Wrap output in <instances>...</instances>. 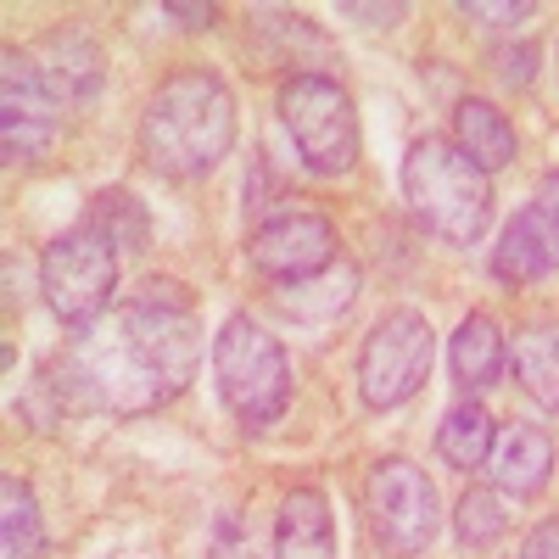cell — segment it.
Wrapping results in <instances>:
<instances>
[{
  "label": "cell",
  "mask_w": 559,
  "mask_h": 559,
  "mask_svg": "<svg viewBox=\"0 0 559 559\" xmlns=\"http://www.w3.org/2000/svg\"><path fill=\"white\" fill-rule=\"evenodd\" d=\"M197 358H202L197 302L174 280H152L146 292L118 302L112 319L79 331L73 347L45 369V386L62 397V408L152 414L191 386Z\"/></svg>",
  "instance_id": "1"
},
{
  "label": "cell",
  "mask_w": 559,
  "mask_h": 559,
  "mask_svg": "<svg viewBox=\"0 0 559 559\" xmlns=\"http://www.w3.org/2000/svg\"><path fill=\"white\" fill-rule=\"evenodd\" d=\"M236 146V96L207 68H185L157 84L140 112V152L168 179H202Z\"/></svg>",
  "instance_id": "2"
},
{
  "label": "cell",
  "mask_w": 559,
  "mask_h": 559,
  "mask_svg": "<svg viewBox=\"0 0 559 559\" xmlns=\"http://www.w3.org/2000/svg\"><path fill=\"white\" fill-rule=\"evenodd\" d=\"M403 197L414 218L448 247L481 241V229L492 224V185L453 140H414L403 157Z\"/></svg>",
  "instance_id": "3"
},
{
  "label": "cell",
  "mask_w": 559,
  "mask_h": 559,
  "mask_svg": "<svg viewBox=\"0 0 559 559\" xmlns=\"http://www.w3.org/2000/svg\"><path fill=\"white\" fill-rule=\"evenodd\" d=\"M213 376L224 408L241 419L247 431H269L292 403V364L258 319L236 313L224 319V331L213 336Z\"/></svg>",
  "instance_id": "4"
},
{
  "label": "cell",
  "mask_w": 559,
  "mask_h": 559,
  "mask_svg": "<svg viewBox=\"0 0 559 559\" xmlns=\"http://www.w3.org/2000/svg\"><path fill=\"white\" fill-rule=\"evenodd\" d=\"M39 292L68 331L102 324L118 292V241L96 224H79L68 236H57L39 258Z\"/></svg>",
  "instance_id": "5"
},
{
  "label": "cell",
  "mask_w": 559,
  "mask_h": 559,
  "mask_svg": "<svg viewBox=\"0 0 559 559\" xmlns=\"http://www.w3.org/2000/svg\"><path fill=\"white\" fill-rule=\"evenodd\" d=\"M280 123H286L302 168L347 174L358 163V112L353 96L324 73H292L280 84Z\"/></svg>",
  "instance_id": "6"
},
{
  "label": "cell",
  "mask_w": 559,
  "mask_h": 559,
  "mask_svg": "<svg viewBox=\"0 0 559 559\" xmlns=\"http://www.w3.org/2000/svg\"><path fill=\"white\" fill-rule=\"evenodd\" d=\"M431 358H437V336L426 313L414 308H397L386 313L376 331L364 336V353H358V392L369 408H397L408 403L419 386L431 381Z\"/></svg>",
  "instance_id": "7"
},
{
  "label": "cell",
  "mask_w": 559,
  "mask_h": 559,
  "mask_svg": "<svg viewBox=\"0 0 559 559\" xmlns=\"http://www.w3.org/2000/svg\"><path fill=\"white\" fill-rule=\"evenodd\" d=\"M364 503H369V526H376L386 554H419V548H431V537L442 532L437 487L408 459H381L376 471H369Z\"/></svg>",
  "instance_id": "8"
},
{
  "label": "cell",
  "mask_w": 559,
  "mask_h": 559,
  "mask_svg": "<svg viewBox=\"0 0 559 559\" xmlns=\"http://www.w3.org/2000/svg\"><path fill=\"white\" fill-rule=\"evenodd\" d=\"M62 123V96L45 79L39 57H23L17 45L0 51V157L12 168L39 163L45 146L57 140Z\"/></svg>",
  "instance_id": "9"
},
{
  "label": "cell",
  "mask_w": 559,
  "mask_h": 559,
  "mask_svg": "<svg viewBox=\"0 0 559 559\" xmlns=\"http://www.w3.org/2000/svg\"><path fill=\"white\" fill-rule=\"evenodd\" d=\"M336 229L331 218H319V213H280L269 218L258 236L247 241V263L269 280H280V286H297V280L319 274V269H331L342 252H336Z\"/></svg>",
  "instance_id": "10"
},
{
  "label": "cell",
  "mask_w": 559,
  "mask_h": 559,
  "mask_svg": "<svg viewBox=\"0 0 559 559\" xmlns=\"http://www.w3.org/2000/svg\"><path fill=\"white\" fill-rule=\"evenodd\" d=\"M487 471H492L498 492L537 498L548 487V476H554V442H548V431H537V426H503L492 437Z\"/></svg>",
  "instance_id": "11"
},
{
  "label": "cell",
  "mask_w": 559,
  "mask_h": 559,
  "mask_svg": "<svg viewBox=\"0 0 559 559\" xmlns=\"http://www.w3.org/2000/svg\"><path fill=\"white\" fill-rule=\"evenodd\" d=\"M274 559H336V521L331 503L313 487H297L280 498L274 515Z\"/></svg>",
  "instance_id": "12"
},
{
  "label": "cell",
  "mask_w": 559,
  "mask_h": 559,
  "mask_svg": "<svg viewBox=\"0 0 559 559\" xmlns=\"http://www.w3.org/2000/svg\"><path fill=\"white\" fill-rule=\"evenodd\" d=\"M453 146L471 157L481 174H498V168H509L515 163V123H509L492 102H459L453 107Z\"/></svg>",
  "instance_id": "13"
},
{
  "label": "cell",
  "mask_w": 559,
  "mask_h": 559,
  "mask_svg": "<svg viewBox=\"0 0 559 559\" xmlns=\"http://www.w3.org/2000/svg\"><path fill=\"white\" fill-rule=\"evenodd\" d=\"M554 263H559V247L548 241L543 218H537L532 207H521L515 218L503 224V236H498L492 274L503 280V286H532V280H543Z\"/></svg>",
  "instance_id": "14"
},
{
  "label": "cell",
  "mask_w": 559,
  "mask_h": 559,
  "mask_svg": "<svg viewBox=\"0 0 559 559\" xmlns=\"http://www.w3.org/2000/svg\"><path fill=\"white\" fill-rule=\"evenodd\" d=\"M509 364H515L521 392H526L543 414H559V324H548V319L521 324L515 347H509Z\"/></svg>",
  "instance_id": "15"
},
{
  "label": "cell",
  "mask_w": 559,
  "mask_h": 559,
  "mask_svg": "<svg viewBox=\"0 0 559 559\" xmlns=\"http://www.w3.org/2000/svg\"><path fill=\"white\" fill-rule=\"evenodd\" d=\"M39 68H45V79H51V90L62 96V107H79L102 90V51L79 28H62V34L45 39Z\"/></svg>",
  "instance_id": "16"
},
{
  "label": "cell",
  "mask_w": 559,
  "mask_h": 559,
  "mask_svg": "<svg viewBox=\"0 0 559 559\" xmlns=\"http://www.w3.org/2000/svg\"><path fill=\"white\" fill-rule=\"evenodd\" d=\"M353 297H358V263L336 258L331 269H319V274H308V280L280 292V308H286L292 319H302V324H331L353 308Z\"/></svg>",
  "instance_id": "17"
},
{
  "label": "cell",
  "mask_w": 559,
  "mask_h": 559,
  "mask_svg": "<svg viewBox=\"0 0 559 559\" xmlns=\"http://www.w3.org/2000/svg\"><path fill=\"white\" fill-rule=\"evenodd\" d=\"M503 364H509L503 331H498L487 313H471V319L453 331V376L471 386V392H481V386H492V381L503 376Z\"/></svg>",
  "instance_id": "18"
},
{
  "label": "cell",
  "mask_w": 559,
  "mask_h": 559,
  "mask_svg": "<svg viewBox=\"0 0 559 559\" xmlns=\"http://www.w3.org/2000/svg\"><path fill=\"white\" fill-rule=\"evenodd\" d=\"M0 559H45V521L23 476H0Z\"/></svg>",
  "instance_id": "19"
},
{
  "label": "cell",
  "mask_w": 559,
  "mask_h": 559,
  "mask_svg": "<svg viewBox=\"0 0 559 559\" xmlns=\"http://www.w3.org/2000/svg\"><path fill=\"white\" fill-rule=\"evenodd\" d=\"M492 437H498L492 414L481 403H459V408L442 414V426H437V453L453 464V471H481L487 453H492Z\"/></svg>",
  "instance_id": "20"
},
{
  "label": "cell",
  "mask_w": 559,
  "mask_h": 559,
  "mask_svg": "<svg viewBox=\"0 0 559 559\" xmlns=\"http://www.w3.org/2000/svg\"><path fill=\"white\" fill-rule=\"evenodd\" d=\"M503 526H509V515H503V492L498 487H471L459 498V509H453V532H459L464 548H492L503 537Z\"/></svg>",
  "instance_id": "21"
},
{
  "label": "cell",
  "mask_w": 559,
  "mask_h": 559,
  "mask_svg": "<svg viewBox=\"0 0 559 559\" xmlns=\"http://www.w3.org/2000/svg\"><path fill=\"white\" fill-rule=\"evenodd\" d=\"M90 224L107 229L118 247H140V241H146V218H140V207H134L129 191H107V197H96V218H90Z\"/></svg>",
  "instance_id": "22"
},
{
  "label": "cell",
  "mask_w": 559,
  "mask_h": 559,
  "mask_svg": "<svg viewBox=\"0 0 559 559\" xmlns=\"http://www.w3.org/2000/svg\"><path fill=\"white\" fill-rule=\"evenodd\" d=\"M207 559H258V554H252V537H247V526H241L236 515H224V521L213 526Z\"/></svg>",
  "instance_id": "23"
},
{
  "label": "cell",
  "mask_w": 559,
  "mask_h": 559,
  "mask_svg": "<svg viewBox=\"0 0 559 559\" xmlns=\"http://www.w3.org/2000/svg\"><path fill=\"white\" fill-rule=\"evenodd\" d=\"M459 12L481 23H521L532 17V0H459Z\"/></svg>",
  "instance_id": "24"
},
{
  "label": "cell",
  "mask_w": 559,
  "mask_h": 559,
  "mask_svg": "<svg viewBox=\"0 0 559 559\" xmlns=\"http://www.w3.org/2000/svg\"><path fill=\"white\" fill-rule=\"evenodd\" d=\"M532 213L543 218V229H548V241L559 247V174H543V179H537V197H532Z\"/></svg>",
  "instance_id": "25"
},
{
  "label": "cell",
  "mask_w": 559,
  "mask_h": 559,
  "mask_svg": "<svg viewBox=\"0 0 559 559\" xmlns=\"http://www.w3.org/2000/svg\"><path fill=\"white\" fill-rule=\"evenodd\" d=\"M342 17H358L364 28H392V23H403V17H408V7H397V0H392V7H358V0H347Z\"/></svg>",
  "instance_id": "26"
},
{
  "label": "cell",
  "mask_w": 559,
  "mask_h": 559,
  "mask_svg": "<svg viewBox=\"0 0 559 559\" xmlns=\"http://www.w3.org/2000/svg\"><path fill=\"white\" fill-rule=\"evenodd\" d=\"M521 559H559V521L532 526L526 543H521Z\"/></svg>",
  "instance_id": "27"
},
{
  "label": "cell",
  "mask_w": 559,
  "mask_h": 559,
  "mask_svg": "<svg viewBox=\"0 0 559 559\" xmlns=\"http://www.w3.org/2000/svg\"><path fill=\"white\" fill-rule=\"evenodd\" d=\"M532 62H537L532 45H521V51H503V57H498V79H503V84H526V79H532Z\"/></svg>",
  "instance_id": "28"
},
{
  "label": "cell",
  "mask_w": 559,
  "mask_h": 559,
  "mask_svg": "<svg viewBox=\"0 0 559 559\" xmlns=\"http://www.w3.org/2000/svg\"><path fill=\"white\" fill-rule=\"evenodd\" d=\"M168 17H179L185 28H207V23H213V7H185V0H174Z\"/></svg>",
  "instance_id": "29"
}]
</instances>
